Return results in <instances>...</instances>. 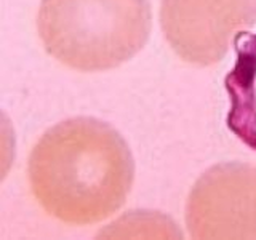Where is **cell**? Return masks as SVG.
I'll use <instances>...</instances> for the list:
<instances>
[{"label": "cell", "instance_id": "cell-4", "mask_svg": "<svg viewBox=\"0 0 256 240\" xmlns=\"http://www.w3.org/2000/svg\"><path fill=\"white\" fill-rule=\"evenodd\" d=\"M192 238H256V165H213L192 186L186 202Z\"/></svg>", "mask_w": 256, "mask_h": 240}, {"label": "cell", "instance_id": "cell-2", "mask_svg": "<svg viewBox=\"0 0 256 240\" xmlns=\"http://www.w3.org/2000/svg\"><path fill=\"white\" fill-rule=\"evenodd\" d=\"M150 26L149 0H42L37 13L46 53L82 72L130 61L146 45Z\"/></svg>", "mask_w": 256, "mask_h": 240}, {"label": "cell", "instance_id": "cell-3", "mask_svg": "<svg viewBox=\"0 0 256 240\" xmlns=\"http://www.w3.org/2000/svg\"><path fill=\"white\" fill-rule=\"evenodd\" d=\"M256 26V0H162L160 28L173 52L194 66L228 54L238 32Z\"/></svg>", "mask_w": 256, "mask_h": 240}, {"label": "cell", "instance_id": "cell-1", "mask_svg": "<svg viewBox=\"0 0 256 240\" xmlns=\"http://www.w3.org/2000/svg\"><path fill=\"white\" fill-rule=\"evenodd\" d=\"M28 174L32 194L48 214L86 226L125 204L134 181V158L114 126L94 117H72L36 142Z\"/></svg>", "mask_w": 256, "mask_h": 240}]
</instances>
